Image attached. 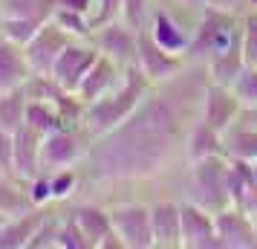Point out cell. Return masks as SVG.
Here are the masks:
<instances>
[{
  "label": "cell",
  "mask_w": 257,
  "mask_h": 249,
  "mask_svg": "<svg viewBox=\"0 0 257 249\" xmlns=\"http://www.w3.org/2000/svg\"><path fill=\"white\" fill-rule=\"evenodd\" d=\"M251 6H257V0H251Z\"/></svg>",
  "instance_id": "43"
},
{
  "label": "cell",
  "mask_w": 257,
  "mask_h": 249,
  "mask_svg": "<svg viewBox=\"0 0 257 249\" xmlns=\"http://www.w3.org/2000/svg\"><path fill=\"white\" fill-rule=\"evenodd\" d=\"M254 220H257V217H254Z\"/></svg>",
  "instance_id": "44"
},
{
  "label": "cell",
  "mask_w": 257,
  "mask_h": 249,
  "mask_svg": "<svg viewBox=\"0 0 257 249\" xmlns=\"http://www.w3.org/2000/svg\"><path fill=\"white\" fill-rule=\"evenodd\" d=\"M72 41V35L58 26L55 21H47L35 32V38L26 44V58H29V67L32 72H52V64L58 61L61 49Z\"/></svg>",
  "instance_id": "13"
},
{
  "label": "cell",
  "mask_w": 257,
  "mask_h": 249,
  "mask_svg": "<svg viewBox=\"0 0 257 249\" xmlns=\"http://www.w3.org/2000/svg\"><path fill=\"white\" fill-rule=\"evenodd\" d=\"M182 200L162 197L151 203V220H153V240L156 249H182Z\"/></svg>",
  "instance_id": "14"
},
{
  "label": "cell",
  "mask_w": 257,
  "mask_h": 249,
  "mask_svg": "<svg viewBox=\"0 0 257 249\" xmlns=\"http://www.w3.org/2000/svg\"><path fill=\"white\" fill-rule=\"evenodd\" d=\"M70 212H72V217L78 220L81 232L87 235L90 246L101 249L104 237L113 232V220H110V209H107V203H101V200H72Z\"/></svg>",
  "instance_id": "16"
},
{
  "label": "cell",
  "mask_w": 257,
  "mask_h": 249,
  "mask_svg": "<svg viewBox=\"0 0 257 249\" xmlns=\"http://www.w3.org/2000/svg\"><path fill=\"white\" fill-rule=\"evenodd\" d=\"M231 90H234V96L240 99L243 110L245 107H257V64H245L243 72L234 78Z\"/></svg>",
  "instance_id": "31"
},
{
  "label": "cell",
  "mask_w": 257,
  "mask_h": 249,
  "mask_svg": "<svg viewBox=\"0 0 257 249\" xmlns=\"http://www.w3.org/2000/svg\"><path fill=\"white\" fill-rule=\"evenodd\" d=\"M3 18H24L32 24H47L58 9V0H0Z\"/></svg>",
  "instance_id": "25"
},
{
  "label": "cell",
  "mask_w": 257,
  "mask_h": 249,
  "mask_svg": "<svg viewBox=\"0 0 257 249\" xmlns=\"http://www.w3.org/2000/svg\"><path fill=\"white\" fill-rule=\"evenodd\" d=\"M243 52L248 64H257V6L243 15Z\"/></svg>",
  "instance_id": "34"
},
{
  "label": "cell",
  "mask_w": 257,
  "mask_h": 249,
  "mask_svg": "<svg viewBox=\"0 0 257 249\" xmlns=\"http://www.w3.org/2000/svg\"><path fill=\"white\" fill-rule=\"evenodd\" d=\"M220 154H225V131L214 128L199 113V119L191 125L188 139H185L188 162H197V159H205V156H220Z\"/></svg>",
  "instance_id": "20"
},
{
  "label": "cell",
  "mask_w": 257,
  "mask_h": 249,
  "mask_svg": "<svg viewBox=\"0 0 257 249\" xmlns=\"http://www.w3.org/2000/svg\"><path fill=\"white\" fill-rule=\"evenodd\" d=\"M121 3H124V0H95V9H93V26L121 18Z\"/></svg>",
  "instance_id": "38"
},
{
  "label": "cell",
  "mask_w": 257,
  "mask_h": 249,
  "mask_svg": "<svg viewBox=\"0 0 257 249\" xmlns=\"http://www.w3.org/2000/svg\"><path fill=\"white\" fill-rule=\"evenodd\" d=\"M185 189L188 200H197L211 212H220L225 206H231L228 194V156H205L197 162L185 165Z\"/></svg>",
  "instance_id": "4"
},
{
  "label": "cell",
  "mask_w": 257,
  "mask_h": 249,
  "mask_svg": "<svg viewBox=\"0 0 257 249\" xmlns=\"http://www.w3.org/2000/svg\"><path fill=\"white\" fill-rule=\"evenodd\" d=\"M225 156L228 159L254 162L257 159V128H248V125L228 128L225 131Z\"/></svg>",
  "instance_id": "26"
},
{
  "label": "cell",
  "mask_w": 257,
  "mask_h": 249,
  "mask_svg": "<svg viewBox=\"0 0 257 249\" xmlns=\"http://www.w3.org/2000/svg\"><path fill=\"white\" fill-rule=\"evenodd\" d=\"M248 165H251V174H254V180H257V159L254 162H248Z\"/></svg>",
  "instance_id": "40"
},
{
  "label": "cell",
  "mask_w": 257,
  "mask_h": 249,
  "mask_svg": "<svg viewBox=\"0 0 257 249\" xmlns=\"http://www.w3.org/2000/svg\"><path fill=\"white\" fill-rule=\"evenodd\" d=\"M29 209H35V206H32V197L26 189V180L0 174V212L6 217H15V214H24Z\"/></svg>",
  "instance_id": "23"
},
{
  "label": "cell",
  "mask_w": 257,
  "mask_h": 249,
  "mask_svg": "<svg viewBox=\"0 0 257 249\" xmlns=\"http://www.w3.org/2000/svg\"><path fill=\"white\" fill-rule=\"evenodd\" d=\"M98 49L90 38H72L67 47L61 49L58 61L52 64V78L64 87V90H70L75 93L78 90V84L84 81V75L90 72L95 61H98Z\"/></svg>",
  "instance_id": "9"
},
{
  "label": "cell",
  "mask_w": 257,
  "mask_h": 249,
  "mask_svg": "<svg viewBox=\"0 0 257 249\" xmlns=\"http://www.w3.org/2000/svg\"><path fill=\"white\" fill-rule=\"evenodd\" d=\"M151 87H153V81L139 70V64H130L124 70V75H121V81L104 99H98V102L84 107V119H81L84 131L95 139V136H104L113 128H118L142 105V99L151 93Z\"/></svg>",
  "instance_id": "2"
},
{
  "label": "cell",
  "mask_w": 257,
  "mask_h": 249,
  "mask_svg": "<svg viewBox=\"0 0 257 249\" xmlns=\"http://www.w3.org/2000/svg\"><path fill=\"white\" fill-rule=\"evenodd\" d=\"M202 9H214V12L225 15H245L251 9V0H197Z\"/></svg>",
  "instance_id": "37"
},
{
  "label": "cell",
  "mask_w": 257,
  "mask_h": 249,
  "mask_svg": "<svg viewBox=\"0 0 257 249\" xmlns=\"http://www.w3.org/2000/svg\"><path fill=\"white\" fill-rule=\"evenodd\" d=\"M179 212H182V249H222L211 209L185 197Z\"/></svg>",
  "instance_id": "11"
},
{
  "label": "cell",
  "mask_w": 257,
  "mask_h": 249,
  "mask_svg": "<svg viewBox=\"0 0 257 249\" xmlns=\"http://www.w3.org/2000/svg\"><path fill=\"white\" fill-rule=\"evenodd\" d=\"M176 9H179V0H153L145 26L151 29V35L156 38L168 52L188 55L191 38H194V26H197V21H199L202 6H197L188 18H182Z\"/></svg>",
  "instance_id": "5"
},
{
  "label": "cell",
  "mask_w": 257,
  "mask_h": 249,
  "mask_svg": "<svg viewBox=\"0 0 257 249\" xmlns=\"http://www.w3.org/2000/svg\"><path fill=\"white\" fill-rule=\"evenodd\" d=\"M3 220H6V214H3V212H0V226H3Z\"/></svg>",
  "instance_id": "42"
},
{
  "label": "cell",
  "mask_w": 257,
  "mask_h": 249,
  "mask_svg": "<svg viewBox=\"0 0 257 249\" xmlns=\"http://www.w3.org/2000/svg\"><path fill=\"white\" fill-rule=\"evenodd\" d=\"M136 64H139V70L145 72L153 84H159V81H168V78H174L176 72L185 70L188 58L185 55H176V52H168V49L151 35V29L142 24L139 26V52H136Z\"/></svg>",
  "instance_id": "10"
},
{
  "label": "cell",
  "mask_w": 257,
  "mask_h": 249,
  "mask_svg": "<svg viewBox=\"0 0 257 249\" xmlns=\"http://www.w3.org/2000/svg\"><path fill=\"white\" fill-rule=\"evenodd\" d=\"M90 41L95 44V49L104 55V58L116 61L118 67H130L136 64V52H139V29L130 26L124 18L116 21H107L90 29Z\"/></svg>",
  "instance_id": "8"
},
{
  "label": "cell",
  "mask_w": 257,
  "mask_h": 249,
  "mask_svg": "<svg viewBox=\"0 0 257 249\" xmlns=\"http://www.w3.org/2000/svg\"><path fill=\"white\" fill-rule=\"evenodd\" d=\"M49 206H35L24 214L6 217L0 226V249H29L32 237H35L38 226L44 223Z\"/></svg>",
  "instance_id": "18"
},
{
  "label": "cell",
  "mask_w": 257,
  "mask_h": 249,
  "mask_svg": "<svg viewBox=\"0 0 257 249\" xmlns=\"http://www.w3.org/2000/svg\"><path fill=\"white\" fill-rule=\"evenodd\" d=\"M151 6H153V0H124V3H121V18H124L130 26L139 29V26L148 21Z\"/></svg>",
  "instance_id": "35"
},
{
  "label": "cell",
  "mask_w": 257,
  "mask_h": 249,
  "mask_svg": "<svg viewBox=\"0 0 257 249\" xmlns=\"http://www.w3.org/2000/svg\"><path fill=\"white\" fill-rule=\"evenodd\" d=\"M55 249H93L87 235L81 232L78 220L72 217L70 212V203L64 209V217H61V226H58V237H55Z\"/></svg>",
  "instance_id": "29"
},
{
  "label": "cell",
  "mask_w": 257,
  "mask_h": 249,
  "mask_svg": "<svg viewBox=\"0 0 257 249\" xmlns=\"http://www.w3.org/2000/svg\"><path fill=\"white\" fill-rule=\"evenodd\" d=\"M107 209H110L113 232L121 237L124 249H156V240H153V220H151V203L110 200Z\"/></svg>",
  "instance_id": "7"
},
{
  "label": "cell",
  "mask_w": 257,
  "mask_h": 249,
  "mask_svg": "<svg viewBox=\"0 0 257 249\" xmlns=\"http://www.w3.org/2000/svg\"><path fill=\"white\" fill-rule=\"evenodd\" d=\"M44 24H32V21H24V18H3V29H0V35L12 38V41H18V44H29L32 38H35V32L41 29Z\"/></svg>",
  "instance_id": "32"
},
{
  "label": "cell",
  "mask_w": 257,
  "mask_h": 249,
  "mask_svg": "<svg viewBox=\"0 0 257 249\" xmlns=\"http://www.w3.org/2000/svg\"><path fill=\"white\" fill-rule=\"evenodd\" d=\"M240 113H243V105H240V99L234 96L231 87L208 81L205 96H202V119L211 122L214 128H220V131H228V128L237 125Z\"/></svg>",
  "instance_id": "15"
},
{
  "label": "cell",
  "mask_w": 257,
  "mask_h": 249,
  "mask_svg": "<svg viewBox=\"0 0 257 249\" xmlns=\"http://www.w3.org/2000/svg\"><path fill=\"white\" fill-rule=\"evenodd\" d=\"M26 110H29V93L26 87L0 90V131L15 133L26 125Z\"/></svg>",
  "instance_id": "22"
},
{
  "label": "cell",
  "mask_w": 257,
  "mask_h": 249,
  "mask_svg": "<svg viewBox=\"0 0 257 249\" xmlns=\"http://www.w3.org/2000/svg\"><path fill=\"white\" fill-rule=\"evenodd\" d=\"M243 47V15H225L214 9H202L194 26V38L188 47V61L205 64L220 52Z\"/></svg>",
  "instance_id": "3"
},
{
  "label": "cell",
  "mask_w": 257,
  "mask_h": 249,
  "mask_svg": "<svg viewBox=\"0 0 257 249\" xmlns=\"http://www.w3.org/2000/svg\"><path fill=\"white\" fill-rule=\"evenodd\" d=\"M124 70H127V67H118L116 61H110V58H104V55H98V61L90 67V72L84 75V81L78 84L75 96L84 102V107L93 105V102H98V99H104V96L110 93V90H113L118 81H121Z\"/></svg>",
  "instance_id": "17"
},
{
  "label": "cell",
  "mask_w": 257,
  "mask_h": 249,
  "mask_svg": "<svg viewBox=\"0 0 257 249\" xmlns=\"http://www.w3.org/2000/svg\"><path fill=\"white\" fill-rule=\"evenodd\" d=\"M26 125L35 128L38 133L47 136L49 131H55L61 125H67L64 116L58 113V107L49 105V102H41V99H29V110H26Z\"/></svg>",
  "instance_id": "28"
},
{
  "label": "cell",
  "mask_w": 257,
  "mask_h": 249,
  "mask_svg": "<svg viewBox=\"0 0 257 249\" xmlns=\"http://www.w3.org/2000/svg\"><path fill=\"white\" fill-rule=\"evenodd\" d=\"M52 21L58 26H64L72 38H87L90 29H93V18H90V15L78 12V9H67V6H58L55 15H52Z\"/></svg>",
  "instance_id": "30"
},
{
  "label": "cell",
  "mask_w": 257,
  "mask_h": 249,
  "mask_svg": "<svg viewBox=\"0 0 257 249\" xmlns=\"http://www.w3.org/2000/svg\"><path fill=\"white\" fill-rule=\"evenodd\" d=\"M245 64H248V61H245L243 47H234V49H228V52H220V55H214L211 61H205V70H208V78L214 84L231 87L234 78L243 72Z\"/></svg>",
  "instance_id": "24"
},
{
  "label": "cell",
  "mask_w": 257,
  "mask_h": 249,
  "mask_svg": "<svg viewBox=\"0 0 257 249\" xmlns=\"http://www.w3.org/2000/svg\"><path fill=\"white\" fill-rule=\"evenodd\" d=\"M26 189L32 197V206H52V183H49V171H38L32 180H26Z\"/></svg>",
  "instance_id": "33"
},
{
  "label": "cell",
  "mask_w": 257,
  "mask_h": 249,
  "mask_svg": "<svg viewBox=\"0 0 257 249\" xmlns=\"http://www.w3.org/2000/svg\"><path fill=\"white\" fill-rule=\"evenodd\" d=\"M208 81L205 64L188 61L174 78L153 84L130 119L90 142V151L78 165L84 177L81 191L90 186L113 189L153 183L188 165L185 139L202 113Z\"/></svg>",
  "instance_id": "1"
},
{
  "label": "cell",
  "mask_w": 257,
  "mask_h": 249,
  "mask_svg": "<svg viewBox=\"0 0 257 249\" xmlns=\"http://www.w3.org/2000/svg\"><path fill=\"white\" fill-rule=\"evenodd\" d=\"M29 75H32V67L26 58V47L12 38L0 35V90L24 87L29 81Z\"/></svg>",
  "instance_id": "19"
},
{
  "label": "cell",
  "mask_w": 257,
  "mask_h": 249,
  "mask_svg": "<svg viewBox=\"0 0 257 249\" xmlns=\"http://www.w3.org/2000/svg\"><path fill=\"white\" fill-rule=\"evenodd\" d=\"M237 125H248V128H257V107H245L240 119H237Z\"/></svg>",
  "instance_id": "39"
},
{
  "label": "cell",
  "mask_w": 257,
  "mask_h": 249,
  "mask_svg": "<svg viewBox=\"0 0 257 249\" xmlns=\"http://www.w3.org/2000/svg\"><path fill=\"white\" fill-rule=\"evenodd\" d=\"M15 139V174L21 180H32L41 171V145H44V133L35 128H18L12 133Z\"/></svg>",
  "instance_id": "21"
},
{
  "label": "cell",
  "mask_w": 257,
  "mask_h": 249,
  "mask_svg": "<svg viewBox=\"0 0 257 249\" xmlns=\"http://www.w3.org/2000/svg\"><path fill=\"white\" fill-rule=\"evenodd\" d=\"M214 220L222 249H257V220L240 206H225L214 212Z\"/></svg>",
  "instance_id": "12"
},
{
  "label": "cell",
  "mask_w": 257,
  "mask_h": 249,
  "mask_svg": "<svg viewBox=\"0 0 257 249\" xmlns=\"http://www.w3.org/2000/svg\"><path fill=\"white\" fill-rule=\"evenodd\" d=\"M49 183H52V197H55V203L78 200V191L84 186L81 168H58V171H49Z\"/></svg>",
  "instance_id": "27"
},
{
  "label": "cell",
  "mask_w": 257,
  "mask_h": 249,
  "mask_svg": "<svg viewBox=\"0 0 257 249\" xmlns=\"http://www.w3.org/2000/svg\"><path fill=\"white\" fill-rule=\"evenodd\" d=\"M93 136L84 131V125H61L49 131L41 145V171L58 168H78L90 151Z\"/></svg>",
  "instance_id": "6"
},
{
  "label": "cell",
  "mask_w": 257,
  "mask_h": 249,
  "mask_svg": "<svg viewBox=\"0 0 257 249\" xmlns=\"http://www.w3.org/2000/svg\"><path fill=\"white\" fill-rule=\"evenodd\" d=\"M0 29H3V6H0Z\"/></svg>",
  "instance_id": "41"
},
{
  "label": "cell",
  "mask_w": 257,
  "mask_h": 249,
  "mask_svg": "<svg viewBox=\"0 0 257 249\" xmlns=\"http://www.w3.org/2000/svg\"><path fill=\"white\" fill-rule=\"evenodd\" d=\"M0 174L18 177L15 174V139H12V133H6V131H0Z\"/></svg>",
  "instance_id": "36"
}]
</instances>
